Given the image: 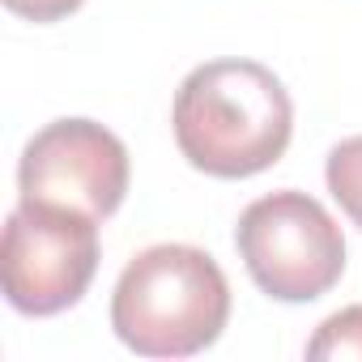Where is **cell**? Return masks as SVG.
Segmentation results:
<instances>
[{
  "label": "cell",
  "instance_id": "cell-1",
  "mask_svg": "<svg viewBox=\"0 0 362 362\" xmlns=\"http://www.w3.org/2000/svg\"><path fill=\"white\" fill-rule=\"evenodd\" d=\"M175 145L214 179L269 170L294 136V103L281 77L256 60H209L175 94Z\"/></svg>",
  "mask_w": 362,
  "mask_h": 362
},
{
  "label": "cell",
  "instance_id": "cell-2",
  "mask_svg": "<svg viewBox=\"0 0 362 362\" xmlns=\"http://www.w3.org/2000/svg\"><path fill=\"white\" fill-rule=\"evenodd\" d=\"M226 320V273L192 243H153L136 252L111 294L115 337L145 358H192L222 337Z\"/></svg>",
  "mask_w": 362,
  "mask_h": 362
},
{
  "label": "cell",
  "instance_id": "cell-3",
  "mask_svg": "<svg viewBox=\"0 0 362 362\" xmlns=\"http://www.w3.org/2000/svg\"><path fill=\"white\" fill-rule=\"evenodd\" d=\"M235 247L252 281L277 303L324 298L345 273V239L332 214L294 188L252 201L235 226Z\"/></svg>",
  "mask_w": 362,
  "mask_h": 362
},
{
  "label": "cell",
  "instance_id": "cell-4",
  "mask_svg": "<svg viewBox=\"0 0 362 362\" xmlns=\"http://www.w3.org/2000/svg\"><path fill=\"white\" fill-rule=\"evenodd\" d=\"M98 273V222L90 214L18 201L0 239V281L22 315H60L81 303Z\"/></svg>",
  "mask_w": 362,
  "mask_h": 362
},
{
  "label": "cell",
  "instance_id": "cell-5",
  "mask_svg": "<svg viewBox=\"0 0 362 362\" xmlns=\"http://www.w3.org/2000/svg\"><path fill=\"white\" fill-rule=\"evenodd\" d=\"M18 192L107 222L128 197V149L94 119H56L26 141Z\"/></svg>",
  "mask_w": 362,
  "mask_h": 362
},
{
  "label": "cell",
  "instance_id": "cell-6",
  "mask_svg": "<svg viewBox=\"0 0 362 362\" xmlns=\"http://www.w3.org/2000/svg\"><path fill=\"white\" fill-rule=\"evenodd\" d=\"M324 179H328L332 201H337V205L345 209V218L362 230V136H345L341 145L328 149Z\"/></svg>",
  "mask_w": 362,
  "mask_h": 362
},
{
  "label": "cell",
  "instance_id": "cell-7",
  "mask_svg": "<svg viewBox=\"0 0 362 362\" xmlns=\"http://www.w3.org/2000/svg\"><path fill=\"white\" fill-rule=\"evenodd\" d=\"M307 358L311 362H345V358H362V303L345 307L337 315H328L315 337L307 341Z\"/></svg>",
  "mask_w": 362,
  "mask_h": 362
},
{
  "label": "cell",
  "instance_id": "cell-8",
  "mask_svg": "<svg viewBox=\"0 0 362 362\" xmlns=\"http://www.w3.org/2000/svg\"><path fill=\"white\" fill-rule=\"evenodd\" d=\"M81 5H86V0H5L9 13H18V18H26V22H39V26L60 22V18L77 13Z\"/></svg>",
  "mask_w": 362,
  "mask_h": 362
}]
</instances>
